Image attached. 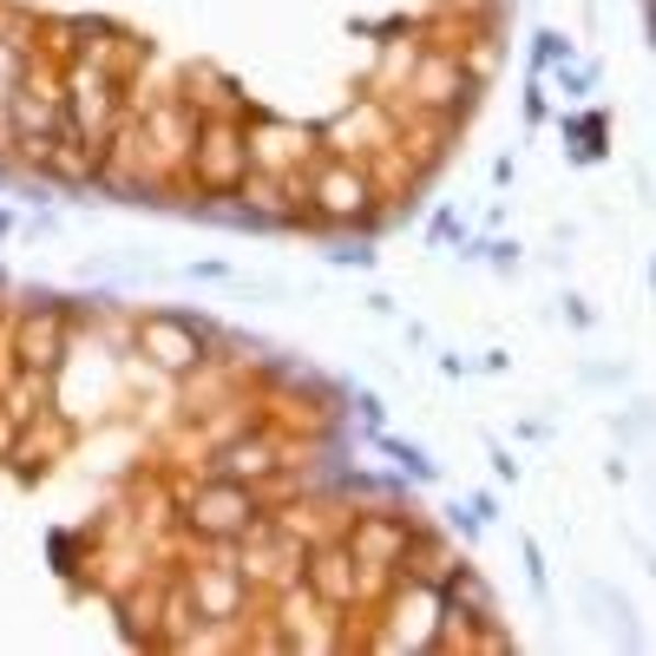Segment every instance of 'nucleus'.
Wrapping results in <instances>:
<instances>
[{
  "label": "nucleus",
  "instance_id": "obj_4",
  "mask_svg": "<svg viewBox=\"0 0 656 656\" xmlns=\"http://www.w3.org/2000/svg\"><path fill=\"white\" fill-rule=\"evenodd\" d=\"M348 552H355V565H394V559H407V526H394V519H361L355 526V539H348Z\"/></svg>",
  "mask_w": 656,
  "mask_h": 656
},
{
  "label": "nucleus",
  "instance_id": "obj_10",
  "mask_svg": "<svg viewBox=\"0 0 656 656\" xmlns=\"http://www.w3.org/2000/svg\"><path fill=\"white\" fill-rule=\"evenodd\" d=\"M20 348H26V361H33V368H46V361H53V348H59V322H53V315H46V322L33 315V322H26V335H20Z\"/></svg>",
  "mask_w": 656,
  "mask_h": 656
},
{
  "label": "nucleus",
  "instance_id": "obj_3",
  "mask_svg": "<svg viewBox=\"0 0 656 656\" xmlns=\"http://www.w3.org/2000/svg\"><path fill=\"white\" fill-rule=\"evenodd\" d=\"M309 585L322 605H355V552L348 545H322L309 559Z\"/></svg>",
  "mask_w": 656,
  "mask_h": 656
},
{
  "label": "nucleus",
  "instance_id": "obj_5",
  "mask_svg": "<svg viewBox=\"0 0 656 656\" xmlns=\"http://www.w3.org/2000/svg\"><path fill=\"white\" fill-rule=\"evenodd\" d=\"M243 164H250V145H243L230 125H217V131L204 138V177H210V184H237Z\"/></svg>",
  "mask_w": 656,
  "mask_h": 656
},
{
  "label": "nucleus",
  "instance_id": "obj_11",
  "mask_svg": "<svg viewBox=\"0 0 656 656\" xmlns=\"http://www.w3.org/2000/svg\"><path fill=\"white\" fill-rule=\"evenodd\" d=\"M453 605H467L473 618H486V611H493V598H486V585H480V578H453Z\"/></svg>",
  "mask_w": 656,
  "mask_h": 656
},
{
  "label": "nucleus",
  "instance_id": "obj_12",
  "mask_svg": "<svg viewBox=\"0 0 656 656\" xmlns=\"http://www.w3.org/2000/svg\"><path fill=\"white\" fill-rule=\"evenodd\" d=\"M296 145H309V138H302V131H283V125H276V131L263 138V158H269V164H283V158H289Z\"/></svg>",
  "mask_w": 656,
  "mask_h": 656
},
{
  "label": "nucleus",
  "instance_id": "obj_7",
  "mask_svg": "<svg viewBox=\"0 0 656 656\" xmlns=\"http://www.w3.org/2000/svg\"><path fill=\"white\" fill-rule=\"evenodd\" d=\"M276 467H283V460H276L269 440H243V447L223 453V480H269Z\"/></svg>",
  "mask_w": 656,
  "mask_h": 656
},
{
  "label": "nucleus",
  "instance_id": "obj_9",
  "mask_svg": "<svg viewBox=\"0 0 656 656\" xmlns=\"http://www.w3.org/2000/svg\"><path fill=\"white\" fill-rule=\"evenodd\" d=\"M460 92H467V79H460L453 66H427V72H421V99H427V105H453Z\"/></svg>",
  "mask_w": 656,
  "mask_h": 656
},
{
  "label": "nucleus",
  "instance_id": "obj_6",
  "mask_svg": "<svg viewBox=\"0 0 656 656\" xmlns=\"http://www.w3.org/2000/svg\"><path fill=\"white\" fill-rule=\"evenodd\" d=\"M145 342H151V355H158L164 368H191V361H197V335L177 329V322H151Z\"/></svg>",
  "mask_w": 656,
  "mask_h": 656
},
{
  "label": "nucleus",
  "instance_id": "obj_8",
  "mask_svg": "<svg viewBox=\"0 0 656 656\" xmlns=\"http://www.w3.org/2000/svg\"><path fill=\"white\" fill-rule=\"evenodd\" d=\"M237 598H243V591H237V578H230V572H204V578H197V605H204L210 618H230V611H237Z\"/></svg>",
  "mask_w": 656,
  "mask_h": 656
},
{
  "label": "nucleus",
  "instance_id": "obj_2",
  "mask_svg": "<svg viewBox=\"0 0 656 656\" xmlns=\"http://www.w3.org/2000/svg\"><path fill=\"white\" fill-rule=\"evenodd\" d=\"M315 210H322V217H335V223L368 217V177H355L348 164L322 171V184H315Z\"/></svg>",
  "mask_w": 656,
  "mask_h": 656
},
{
  "label": "nucleus",
  "instance_id": "obj_1",
  "mask_svg": "<svg viewBox=\"0 0 656 656\" xmlns=\"http://www.w3.org/2000/svg\"><path fill=\"white\" fill-rule=\"evenodd\" d=\"M184 519L210 539H237V532H256V499H250L243 480H223V486H204Z\"/></svg>",
  "mask_w": 656,
  "mask_h": 656
}]
</instances>
